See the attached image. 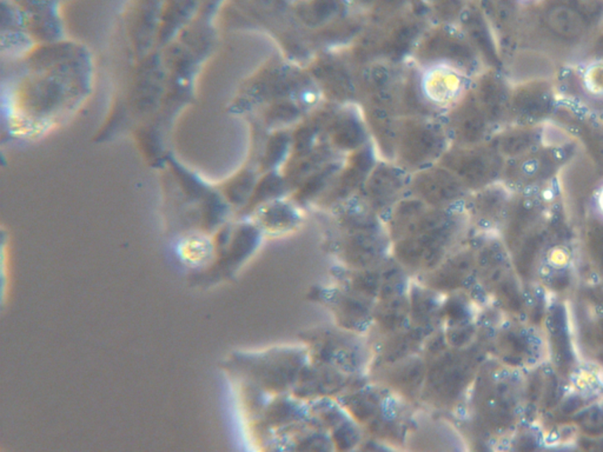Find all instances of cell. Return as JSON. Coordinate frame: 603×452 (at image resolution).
I'll return each mask as SVG.
<instances>
[{"instance_id":"1","label":"cell","mask_w":603,"mask_h":452,"mask_svg":"<svg viewBox=\"0 0 603 452\" xmlns=\"http://www.w3.org/2000/svg\"><path fill=\"white\" fill-rule=\"evenodd\" d=\"M219 255L217 243L205 234H190L177 244L179 260L191 269H209Z\"/></svg>"}]
</instances>
